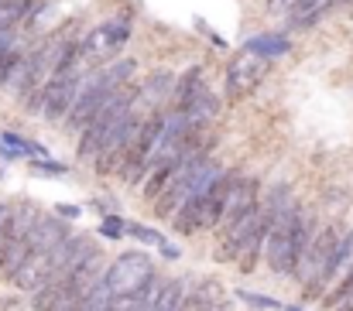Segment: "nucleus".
<instances>
[{
    "label": "nucleus",
    "mask_w": 353,
    "mask_h": 311,
    "mask_svg": "<svg viewBox=\"0 0 353 311\" xmlns=\"http://www.w3.org/2000/svg\"><path fill=\"white\" fill-rule=\"evenodd\" d=\"M302 3H305V0H268V10H271V14H288V17H292Z\"/></svg>",
    "instance_id": "18"
},
{
    "label": "nucleus",
    "mask_w": 353,
    "mask_h": 311,
    "mask_svg": "<svg viewBox=\"0 0 353 311\" xmlns=\"http://www.w3.org/2000/svg\"><path fill=\"white\" fill-rule=\"evenodd\" d=\"M69 239V229H65V222L62 219H34V226H31V250H55V246H62Z\"/></svg>",
    "instance_id": "11"
},
{
    "label": "nucleus",
    "mask_w": 353,
    "mask_h": 311,
    "mask_svg": "<svg viewBox=\"0 0 353 311\" xmlns=\"http://www.w3.org/2000/svg\"><path fill=\"white\" fill-rule=\"evenodd\" d=\"M55 274V260H52V250H31L24 257V264L14 270V284L21 291H38L41 284H48Z\"/></svg>",
    "instance_id": "9"
},
{
    "label": "nucleus",
    "mask_w": 353,
    "mask_h": 311,
    "mask_svg": "<svg viewBox=\"0 0 353 311\" xmlns=\"http://www.w3.org/2000/svg\"><path fill=\"white\" fill-rule=\"evenodd\" d=\"M288 311H299V308H288Z\"/></svg>",
    "instance_id": "25"
},
{
    "label": "nucleus",
    "mask_w": 353,
    "mask_h": 311,
    "mask_svg": "<svg viewBox=\"0 0 353 311\" xmlns=\"http://www.w3.org/2000/svg\"><path fill=\"white\" fill-rule=\"evenodd\" d=\"M134 69H137V65H134L130 58H114V62H107L97 76L83 79V83H79V93H76V103L69 109V127H72V130H83V127L93 120V113L134 76Z\"/></svg>",
    "instance_id": "2"
},
{
    "label": "nucleus",
    "mask_w": 353,
    "mask_h": 311,
    "mask_svg": "<svg viewBox=\"0 0 353 311\" xmlns=\"http://www.w3.org/2000/svg\"><path fill=\"white\" fill-rule=\"evenodd\" d=\"M127 233H130L134 239H141V243H151V246H158V250H161L168 260H175V257H179V250H175V246H172V243H168L161 233H154V229H144V226H127Z\"/></svg>",
    "instance_id": "14"
},
{
    "label": "nucleus",
    "mask_w": 353,
    "mask_h": 311,
    "mask_svg": "<svg viewBox=\"0 0 353 311\" xmlns=\"http://www.w3.org/2000/svg\"><path fill=\"white\" fill-rule=\"evenodd\" d=\"M103 233L117 239V236H123V233H127V226H123V219H117V215H110V219H103Z\"/></svg>",
    "instance_id": "20"
},
{
    "label": "nucleus",
    "mask_w": 353,
    "mask_h": 311,
    "mask_svg": "<svg viewBox=\"0 0 353 311\" xmlns=\"http://www.w3.org/2000/svg\"><path fill=\"white\" fill-rule=\"evenodd\" d=\"M10 41H14V31L10 28H0V55L10 52Z\"/></svg>",
    "instance_id": "22"
},
{
    "label": "nucleus",
    "mask_w": 353,
    "mask_h": 311,
    "mask_svg": "<svg viewBox=\"0 0 353 311\" xmlns=\"http://www.w3.org/2000/svg\"><path fill=\"white\" fill-rule=\"evenodd\" d=\"M7 219H10V208L0 206V243H3V229H7Z\"/></svg>",
    "instance_id": "23"
},
{
    "label": "nucleus",
    "mask_w": 353,
    "mask_h": 311,
    "mask_svg": "<svg viewBox=\"0 0 353 311\" xmlns=\"http://www.w3.org/2000/svg\"><path fill=\"white\" fill-rule=\"evenodd\" d=\"M103 281H107V288L114 291V298L141 294V291L154 281V264H151L144 253H120L117 260L107 267Z\"/></svg>",
    "instance_id": "4"
},
{
    "label": "nucleus",
    "mask_w": 353,
    "mask_h": 311,
    "mask_svg": "<svg viewBox=\"0 0 353 311\" xmlns=\"http://www.w3.org/2000/svg\"><path fill=\"white\" fill-rule=\"evenodd\" d=\"M288 48L292 45L281 34H257L243 45V52H254V55H264V58H281V55H288Z\"/></svg>",
    "instance_id": "12"
},
{
    "label": "nucleus",
    "mask_w": 353,
    "mask_h": 311,
    "mask_svg": "<svg viewBox=\"0 0 353 311\" xmlns=\"http://www.w3.org/2000/svg\"><path fill=\"white\" fill-rule=\"evenodd\" d=\"M0 140H3V144H0V151H3V154H10V158H17V154H41V147L28 144V140H24V137H17V133H3Z\"/></svg>",
    "instance_id": "16"
},
{
    "label": "nucleus",
    "mask_w": 353,
    "mask_h": 311,
    "mask_svg": "<svg viewBox=\"0 0 353 311\" xmlns=\"http://www.w3.org/2000/svg\"><path fill=\"white\" fill-rule=\"evenodd\" d=\"M41 175H65V164H52V161H41V164H34Z\"/></svg>",
    "instance_id": "21"
},
{
    "label": "nucleus",
    "mask_w": 353,
    "mask_h": 311,
    "mask_svg": "<svg viewBox=\"0 0 353 311\" xmlns=\"http://www.w3.org/2000/svg\"><path fill=\"white\" fill-rule=\"evenodd\" d=\"M268 69H271V58L254 55V52H243L240 58L230 62V69H227V96H230V100L247 96L254 86H261V79L268 76Z\"/></svg>",
    "instance_id": "6"
},
{
    "label": "nucleus",
    "mask_w": 353,
    "mask_h": 311,
    "mask_svg": "<svg viewBox=\"0 0 353 311\" xmlns=\"http://www.w3.org/2000/svg\"><path fill=\"white\" fill-rule=\"evenodd\" d=\"M141 120H137V113H127V120L120 123L117 130H114V137L100 147V154H97V161H100V175H110V171H117V164L127 161V154H130V147H134V140H137V133H141Z\"/></svg>",
    "instance_id": "7"
},
{
    "label": "nucleus",
    "mask_w": 353,
    "mask_h": 311,
    "mask_svg": "<svg viewBox=\"0 0 353 311\" xmlns=\"http://www.w3.org/2000/svg\"><path fill=\"white\" fill-rule=\"evenodd\" d=\"M312 243V219L302 215L299 208L285 212V215H274L271 219V229H268V264L274 274L281 277H292L299 274V264H302V253L305 246Z\"/></svg>",
    "instance_id": "1"
},
{
    "label": "nucleus",
    "mask_w": 353,
    "mask_h": 311,
    "mask_svg": "<svg viewBox=\"0 0 353 311\" xmlns=\"http://www.w3.org/2000/svg\"><path fill=\"white\" fill-rule=\"evenodd\" d=\"M127 113H130V96L114 93L107 103L93 113V120L83 127V137H79V158H86V154H100V147L114 137V130L127 120Z\"/></svg>",
    "instance_id": "3"
},
{
    "label": "nucleus",
    "mask_w": 353,
    "mask_h": 311,
    "mask_svg": "<svg viewBox=\"0 0 353 311\" xmlns=\"http://www.w3.org/2000/svg\"><path fill=\"white\" fill-rule=\"evenodd\" d=\"M110 305H114V291L107 288V281H100V284L76 305V311H110Z\"/></svg>",
    "instance_id": "13"
},
{
    "label": "nucleus",
    "mask_w": 353,
    "mask_h": 311,
    "mask_svg": "<svg viewBox=\"0 0 353 311\" xmlns=\"http://www.w3.org/2000/svg\"><path fill=\"white\" fill-rule=\"evenodd\" d=\"M59 215H65V219H76V215H79V208H76V206H62V208H59Z\"/></svg>",
    "instance_id": "24"
},
{
    "label": "nucleus",
    "mask_w": 353,
    "mask_h": 311,
    "mask_svg": "<svg viewBox=\"0 0 353 311\" xmlns=\"http://www.w3.org/2000/svg\"><path fill=\"white\" fill-rule=\"evenodd\" d=\"M168 89H172V76H168V72H158V76L148 79V96H151V100H158V96L168 93Z\"/></svg>",
    "instance_id": "17"
},
{
    "label": "nucleus",
    "mask_w": 353,
    "mask_h": 311,
    "mask_svg": "<svg viewBox=\"0 0 353 311\" xmlns=\"http://www.w3.org/2000/svg\"><path fill=\"white\" fill-rule=\"evenodd\" d=\"M130 38V24L127 21H107L100 28H93L83 41V58H110L120 45Z\"/></svg>",
    "instance_id": "8"
},
{
    "label": "nucleus",
    "mask_w": 353,
    "mask_h": 311,
    "mask_svg": "<svg viewBox=\"0 0 353 311\" xmlns=\"http://www.w3.org/2000/svg\"><path fill=\"white\" fill-rule=\"evenodd\" d=\"M31 0H0V28H14L28 14Z\"/></svg>",
    "instance_id": "15"
},
{
    "label": "nucleus",
    "mask_w": 353,
    "mask_h": 311,
    "mask_svg": "<svg viewBox=\"0 0 353 311\" xmlns=\"http://www.w3.org/2000/svg\"><path fill=\"white\" fill-rule=\"evenodd\" d=\"M240 301H247L250 308H278V301H271L264 294H250V291H240Z\"/></svg>",
    "instance_id": "19"
},
{
    "label": "nucleus",
    "mask_w": 353,
    "mask_h": 311,
    "mask_svg": "<svg viewBox=\"0 0 353 311\" xmlns=\"http://www.w3.org/2000/svg\"><path fill=\"white\" fill-rule=\"evenodd\" d=\"M250 208H257V182H254V178H230L220 222H223V226H234L236 219H243Z\"/></svg>",
    "instance_id": "10"
},
{
    "label": "nucleus",
    "mask_w": 353,
    "mask_h": 311,
    "mask_svg": "<svg viewBox=\"0 0 353 311\" xmlns=\"http://www.w3.org/2000/svg\"><path fill=\"white\" fill-rule=\"evenodd\" d=\"M161 140H165V113H154L151 120H144V127H141V133H137V140H134V147L123 161V175H127L130 185H137L151 171Z\"/></svg>",
    "instance_id": "5"
}]
</instances>
